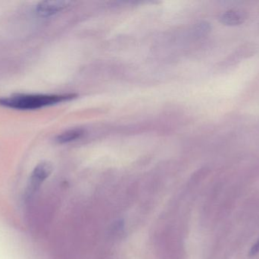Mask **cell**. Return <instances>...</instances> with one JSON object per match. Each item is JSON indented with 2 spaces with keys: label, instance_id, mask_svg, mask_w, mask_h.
Returning <instances> with one entry per match:
<instances>
[{
  "label": "cell",
  "instance_id": "7a4b0ae2",
  "mask_svg": "<svg viewBox=\"0 0 259 259\" xmlns=\"http://www.w3.org/2000/svg\"><path fill=\"white\" fill-rule=\"evenodd\" d=\"M53 170V165L48 161H44L36 166L29 179L26 191L27 198L30 199L37 193L44 181L51 175Z\"/></svg>",
  "mask_w": 259,
  "mask_h": 259
},
{
  "label": "cell",
  "instance_id": "8992f818",
  "mask_svg": "<svg viewBox=\"0 0 259 259\" xmlns=\"http://www.w3.org/2000/svg\"><path fill=\"white\" fill-rule=\"evenodd\" d=\"M259 252V239L250 251V255H255Z\"/></svg>",
  "mask_w": 259,
  "mask_h": 259
},
{
  "label": "cell",
  "instance_id": "3957f363",
  "mask_svg": "<svg viewBox=\"0 0 259 259\" xmlns=\"http://www.w3.org/2000/svg\"><path fill=\"white\" fill-rule=\"evenodd\" d=\"M71 2L68 1H44L36 6L38 15L42 17L52 16L59 13L68 7Z\"/></svg>",
  "mask_w": 259,
  "mask_h": 259
},
{
  "label": "cell",
  "instance_id": "277c9868",
  "mask_svg": "<svg viewBox=\"0 0 259 259\" xmlns=\"http://www.w3.org/2000/svg\"><path fill=\"white\" fill-rule=\"evenodd\" d=\"M246 17L240 11L231 9L222 14L221 22L227 26H237L244 22Z\"/></svg>",
  "mask_w": 259,
  "mask_h": 259
},
{
  "label": "cell",
  "instance_id": "5b68a950",
  "mask_svg": "<svg viewBox=\"0 0 259 259\" xmlns=\"http://www.w3.org/2000/svg\"><path fill=\"white\" fill-rule=\"evenodd\" d=\"M83 135V131L82 129H70L58 135L56 141L59 144H65V143L71 142L78 139Z\"/></svg>",
  "mask_w": 259,
  "mask_h": 259
},
{
  "label": "cell",
  "instance_id": "6da1fadb",
  "mask_svg": "<svg viewBox=\"0 0 259 259\" xmlns=\"http://www.w3.org/2000/svg\"><path fill=\"white\" fill-rule=\"evenodd\" d=\"M74 94H16L0 97V106L18 110H33L74 98Z\"/></svg>",
  "mask_w": 259,
  "mask_h": 259
}]
</instances>
